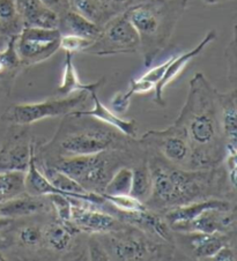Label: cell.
Returning <instances> with one entry per match:
<instances>
[{
  "label": "cell",
  "instance_id": "6da1fadb",
  "mask_svg": "<svg viewBox=\"0 0 237 261\" xmlns=\"http://www.w3.org/2000/svg\"><path fill=\"white\" fill-rule=\"evenodd\" d=\"M218 93L203 73H196L188 85L186 101L175 120L185 130L190 142V170L220 167L225 159Z\"/></svg>",
  "mask_w": 237,
  "mask_h": 261
},
{
  "label": "cell",
  "instance_id": "7a4b0ae2",
  "mask_svg": "<svg viewBox=\"0 0 237 261\" xmlns=\"http://www.w3.org/2000/svg\"><path fill=\"white\" fill-rule=\"evenodd\" d=\"M147 161L152 172L153 190L145 204L156 213L209 198H223L228 191H236L228 181L225 168L183 169L167 162L154 153Z\"/></svg>",
  "mask_w": 237,
  "mask_h": 261
},
{
  "label": "cell",
  "instance_id": "3957f363",
  "mask_svg": "<svg viewBox=\"0 0 237 261\" xmlns=\"http://www.w3.org/2000/svg\"><path fill=\"white\" fill-rule=\"evenodd\" d=\"M186 5L187 0H145L124 11L139 35L146 67L169 44Z\"/></svg>",
  "mask_w": 237,
  "mask_h": 261
},
{
  "label": "cell",
  "instance_id": "277c9868",
  "mask_svg": "<svg viewBox=\"0 0 237 261\" xmlns=\"http://www.w3.org/2000/svg\"><path fill=\"white\" fill-rule=\"evenodd\" d=\"M131 140L133 139L107 124H100L86 116L67 115L55 138L44 146V153L57 154V158H69L105 150H126Z\"/></svg>",
  "mask_w": 237,
  "mask_h": 261
},
{
  "label": "cell",
  "instance_id": "5b68a950",
  "mask_svg": "<svg viewBox=\"0 0 237 261\" xmlns=\"http://www.w3.org/2000/svg\"><path fill=\"white\" fill-rule=\"evenodd\" d=\"M96 236L110 260H162L174 256V245L149 236L139 228L122 221L111 231Z\"/></svg>",
  "mask_w": 237,
  "mask_h": 261
},
{
  "label": "cell",
  "instance_id": "8992f818",
  "mask_svg": "<svg viewBox=\"0 0 237 261\" xmlns=\"http://www.w3.org/2000/svg\"><path fill=\"white\" fill-rule=\"evenodd\" d=\"M131 156L124 149L101 151L98 154L55 158L46 162L72 177L88 192L101 194L118 168L124 167L126 158Z\"/></svg>",
  "mask_w": 237,
  "mask_h": 261
},
{
  "label": "cell",
  "instance_id": "52a82bcc",
  "mask_svg": "<svg viewBox=\"0 0 237 261\" xmlns=\"http://www.w3.org/2000/svg\"><path fill=\"white\" fill-rule=\"evenodd\" d=\"M89 93L79 91L74 96L45 99L44 102L16 104L7 109L3 119L13 125H32L38 120L51 117L67 116L72 111L85 107Z\"/></svg>",
  "mask_w": 237,
  "mask_h": 261
},
{
  "label": "cell",
  "instance_id": "ba28073f",
  "mask_svg": "<svg viewBox=\"0 0 237 261\" xmlns=\"http://www.w3.org/2000/svg\"><path fill=\"white\" fill-rule=\"evenodd\" d=\"M140 51V38L133 24L124 12L111 16L102 27L86 54L96 56H113L133 54Z\"/></svg>",
  "mask_w": 237,
  "mask_h": 261
},
{
  "label": "cell",
  "instance_id": "9c48e42d",
  "mask_svg": "<svg viewBox=\"0 0 237 261\" xmlns=\"http://www.w3.org/2000/svg\"><path fill=\"white\" fill-rule=\"evenodd\" d=\"M146 150H152L175 167L190 169L191 146L186 133L177 124L161 130H148L140 139Z\"/></svg>",
  "mask_w": 237,
  "mask_h": 261
},
{
  "label": "cell",
  "instance_id": "30bf717a",
  "mask_svg": "<svg viewBox=\"0 0 237 261\" xmlns=\"http://www.w3.org/2000/svg\"><path fill=\"white\" fill-rule=\"evenodd\" d=\"M59 29L22 27L15 38V50L25 66H32L52 57L60 49Z\"/></svg>",
  "mask_w": 237,
  "mask_h": 261
},
{
  "label": "cell",
  "instance_id": "8fae6325",
  "mask_svg": "<svg viewBox=\"0 0 237 261\" xmlns=\"http://www.w3.org/2000/svg\"><path fill=\"white\" fill-rule=\"evenodd\" d=\"M71 200V222L81 232L87 234H103L120 225L121 221L109 213L99 210L95 203L83 200Z\"/></svg>",
  "mask_w": 237,
  "mask_h": 261
},
{
  "label": "cell",
  "instance_id": "7c38bea8",
  "mask_svg": "<svg viewBox=\"0 0 237 261\" xmlns=\"http://www.w3.org/2000/svg\"><path fill=\"white\" fill-rule=\"evenodd\" d=\"M0 149V171L26 172L29 165L30 149L34 138L30 136L29 125H16Z\"/></svg>",
  "mask_w": 237,
  "mask_h": 261
},
{
  "label": "cell",
  "instance_id": "4fadbf2b",
  "mask_svg": "<svg viewBox=\"0 0 237 261\" xmlns=\"http://www.w3.org/2000/svg\"><path fill=\"white\" fill-rule=\"evenodd\" d=\"M236 228V212L235 207L230 210H219L212 208L201 213L195 220L175 228L173 231L187 232H204V233H235Z\"/></svg>",
  "mask_w": 237,
  "mask_h": 261
},
{
  "label": "cell",
  "instance_id": "5bb4252c",
  "mask_svg": "<svg viewBox=\"0 0 237 261\" xmlns=\"http://www.w3.org/2000/svg\"><path fill=\"white\" fill-rule=\"evenodd\" d=\"M116 211L118 212L117 215L120 221L132 224L149 234V236L175 246L174 231L171 230L170 225L167 223L164 217H161L159 213L149 210V208L138 212Z\"/></svg>",
  "mask_w": 237,
  "mask_h": 261
},
{
  "label": "cell",
  "instance_id": "9a60e30c",
  "mask_svg": "<svg viewBox=\"0 0 237 261\" xmlns=\"http://www.w3.org/2000/svg\"><path fill=\"white\" fill-rule=\"evenodd\" d=\"M52 212L48 195H30L25 192L0 202V219L15 221L22 217L48 215Z\"/></svg>",
  "mask_w": 237,
  "mask_h": 261
},
{
  "label": "cell",
  "instance_id": "2e32d148",
  "mask_svg": "<svg viewBox=\"0 0 237 261\" xmlns=\"http://www.w3.org/2000/svg\"><path fill=\"white\" fill-rule=\"evenodd\" d=\"M80 233V230L72 222L65 223L55 214L43 224V249L57 254L68 253L73 249L76 237Z\"/></svg>",
  "mask_w": 237,
  "mask_h": 261
},
{
  "label": "cell",
  "instance_id": "e0dca14e",
  "mask_svg": "<svg viewBox=\"0 0 237 261\" xmlns=\"http://www.w3.org/2000/svg\"><path fill=\"white\" fill-rule=\"evenodd\" d=\"M215 38H217V32L214 29L209 30V32L205 35V37L201 40L198 45L193 47L192 50L185 52L177 56V57L171 58V62L169 63L168 67H167L165 72L162 76V79L157 82L154 87L155 90V103L159 106H164V99H163V90L167 86L171 84L176 77L181 74V72L185 68L186 65L191 62L193 58L198 57V56L205 50V47L208 44H210Z\"/></svg>",
  "mask_w": 237,
  "mask_h": 261
},
{
  "label": "cell",
  "instance_id": "ac0fdd59",
  "mask_svg": "<svg viewBox=\"0 0 237 261\" xmlns=\"http://www.w3.org/2000/svg\"><path fill=\"white\" fill-rule=\"evenodd\" d=\"M237 93L232 88L227 93H218L219 109L226 154H237ZM225 154V155H226Z\"/></svg>",
  "mask_w": 237,
  "mask_h": 261
},
{
  "label": "cell",
  "instance_id": "d6986e66",
  "mask_svg": "<svg viewBox=\"0 0 237 261\" xmlns=\"http://www.w3.org/2000/svg\"><path fill=\"white\" fill-rule=\"evenodd\" d=\"M22 27L59 29L60 16L41 0H16Z\"/></svg>",
  "mask_w": 237,
  "mask_h": 261
},
{
  "label": "cell",
  "instance_id": "ffe728a7",
  "mask_svg": "<svg viewBox=\"0 0 237 261\" xmlns=\"http://www.w3.org/2000/svg\"><path fill=\"white\" fill-rule=\"evenodd\" d=\"M90 97L94 102V108L91 110H83V109H78V110L72 111L69 115L73 116H86V117H91V118H95V120L101 121V123L107 124L111 126L118 132L124 134L125 137L135 139L137 138L138 133V125L137 121L134 119H123L121 117H118L117 114H115L110 109H108L104 104L101 102L99 98L96 91H91Z\"/></svg>",
  "mask_w": 237,
  "mask_h": 261
},
{
  "label": "cell",
  "instance_id": "44dd1931",
  "mask_svg": "<svg viewBox=\"0 0 237 261\" xmlns=\"http://www.w3.org/2000/svg\"><path fill=\"white\" fill-rule=\"evenodd\" d=\"M235 206L231 201L221 198H209L200 201L191 202L184 206H179L173 210H169L164 213V220L170 225L171 230H174L179 225L185 224L187 222L195 220L201 213L212 210V208H219V210H230Z\"/></svg>",
  "mask_w": 237,
  "mask_h": 261
},
{
  "label": "cell",
  "instance_id": "7402d4cb",
  "mask_svg": "<svg viewBox=\"0 0 237 261\" xmlns=\"http://www.w3.org/2000/svg\"><path fill=\"white\" fill-rule=\"evenodd\" d=\"M192 256L197 260H208L225 245H234V233L187 232Z\"/></svg>",
  "mask_w": 237,
  "mask_h": 261
},
{
  "label": "cell",
  "instance_id": "603a6c76",
  "mask_svg": "<svg viewBox=\"0 0 237 261\" xmlns=\"http://www.w3.org/2000/svg\"><path fill=\"white\" fill-rule=\"evenodd\" d=\"M65 55L66 56H65L63 79H61L60 85L57 88V94L60 95L61 97L68 96L74 91H87V93L90 94L91 91H96L104 84V77H101L99 81H95L93 84H83L79 79L77 69L74 67L73 54L65 52Z\"/></svg>",
  "mask_w": 237,
  "mask_h": 261
},
{
  "label": "cell",
  "instance_id": "cb8c5ba5",
  "mask_svg": "<svg viewBox=\"0 0 237 261\" xmlns=\"http://www.w3.org/2000/svg\"><path fill=\"white\" fill-rule=\"evenodd\" d=\"M59 30L61 34H73L95 41L101 32V25L68 10L60 16Z\"/></svg>",
  "mask_w": 237,
  "mask_h": 261
},
{
  "label": "cell",
  "instance_id": "d4e9b609",
  "mask_svg": "<svg viewBox=\"0 0 237 261\" xmlns=\"http://www.w3.org/2000/svg\"><path fill=\"white\" fill-rule=\"evenodd\" d=\"M68 8L101 27L111 16L116 15L105 6L102 0H68Z\"/></svg>",
  "mask_w": 237,
  "mask_h": 261
},
{
  "label": "cell",
  "instance_id": "484cf974",
  "mask_svg": "<svg viewBox=\"0 0 237 261\" xmlns=\"http://www.w3.org/2000/svg\"><path fill=\"white\" fill-rule=\"evenodd\" d=\"M132 171V188H131L130 194L145 203L151 197L153 190L152 172L147 160L145 159L139 164L135 165Z\"/></svg>",
  "mask_w": 237,
  "mask_h": 261
},
{
  "label": "cell",
  "instance_id": "4316f807",
  "mask_svg": "<svg viewBox=\"0 0 237 261\" xmlns=\"http://www.w3.org/2000/svg\"><path fill=\"white\" fill-rule=\"evenodd\" d=\"M25 176L22 171H0V202L26 192Z\"/></svg>",
  "mask_w": 237,
  "mask_h": 261
},
{
  "label": "cell",
  "instance_id": "83f0119b",
  "mask_svg": "<svg viewBox=\"0 0 237 261\" xmlns=\"http://www.w3.org/2000/svg\"><path fill=\"white\" fill-rule=\"evenodd\" d=\"M22 29L16 0H0V30L14 36Z\"/></svg>",
  "mask_w": 237,
  "mask_h": 261
},
{
  "label": "cell",
  "instance_id": "f1b7e54d",
  "mask_svg": "<svg viewBox=\"0 0 237 261\" xmlns=\"http://www.w3.org/2000/svg\"><path fill=\"white\" fill-rule=\"evenodd\" d=\"M132 168L126 167V165L118 168L107 182L102 193L109 195L130 194L131 188H132Z\"/></svg>",
  "mask_w": 237,
  "mask_h": 261
},
{
  "label": "cell",
  "instance_id": "f546056e",
  "mask_svg": "<svg viewBox=\"0 0 237 261\" xmlns=\"http://www.w3.org/2000/svg\"><path fill=\"white\" fill-rule=\"evenodd\" d=\"M15 38L16 35L11 36L5 49L0 51V75L6 73L14 75V74L19 71V68L21 66H23L20 62L19 56L16 54Z\"/></svg>",
  "mask_w": 237,
  "mask_h": 261
},
{
  "label": "cell",
  "instance_id": "4dcf8cb0",
  "mask_svg": "<svg viewBox=\"0 0 237 261\" xmlns=\"http://www.w3.org/2000/svg\"><path fill=\"white\" fill-rule=\"evenodd\" d=\"M101 195L105 199V201L110 203L113 208L122 212H138L146 210V204L140 201L137 198L132 197L131 194H118V195H109L101 193Z\"/></svg>",
  "mask_w": 237,
  "mask_h": 261
},
{
  "label": "cell",
  "instance_id": "1f68e13d",
  "mask_svg": "<svg viewBox=\"0 0 237 261\" xmlns=\"http://www.w3.org/2000/svg\"><path fill=\"white\" fill-rule=\"evenodd\" d=\"M94 43V40L86 38L73 34H61L60 37V49L69 54L76 52H85L89 49L90 45Z\"/></svg>",
  "mask_w": 237,
  "mask_h": 261
},
{
  "label": "cell",
  "instance_id": "d6a6232c",
  "mask_svg": "<svg viewBox=\"0 0 237 261\" xmlns=\"http://www.w3.org/2000/svg\"><path fill=\"white\" fill-rule=\"evenodd\" d=\"M56 216L65 223H71V200L64 194H48Z\"/></svg>",
  "mask_w": 237,
  "mask_h": 261
},
{
  "label": "cell",
  "instance_id": "836d02e7",
  "mask_svg": "<svg viewBox=\"0 0 237 261\" xmlns=\"http://www.w3.org/2000/svg\"><path fill=\"white\" fill-rule=\"evenodd\" d=\"M226 58H227V65H228V79L234 86L236 84V25L232 30V37L229 44L227 46L226 50Z\"/></svg>",
  "mask_w": 237,
  "mask_h": 261
},
{
  "label": "cell",
  "instance_id": "e575fe53",
  "mask_svg": "<svg viewBox=\"0 0 237 261\" xmlns=\"http://www.w3.org/2000/svg\"><path fill=\"white\" fill-rule=\"evenodd\" d=\"M89 260H110L108 252L105 251L102 243L100 242L96 234H89L88 239Z\"/></svg>",
  "mask_w": 237,
  "mask_h": 261
},
{
  "label": "cell",
  "instance_id": "d590c367",
  "mask_svg": "<svg viewBox=\"0 0 237 261\" xmlns=\"http://www.w3.org/2000/svg\"><path fill=\"white\" fill-rule=\"evenodd\" d=\"M171 58H173V57H171ZM171 58H169L168 60H165L163 64H160L159 66H155V67L151 68L149 71H147L143 76H140V77H141L143 80L149 82V84L155 87V85L162 79V76H163L167 67H168L169 63L171 62Z\"/></svg>",
  "mask_w": 237,
  "mask_h": 261
},
{
  "label": "cell",
  "instance_id": "8d00e7d4",
  "mask_svg": "<svg viewBox=\"0 0 237 261\" xmlns=\"http://www.w3.org/2000/svg\"><path fill=\"white\" fill-rule=\"evenodd\" d=\"M109 10H110L113 14H118L126 11L127 8L135 5V4L140 3L139 0H102Z\"/></svg>",
  "mask_w": 237,
  "mask_h": 261
},
{
  "label": "cell",
  "instance_id": "74e56055",
  "mask_svg": "<svg viewBox=\"0 0 237 261\" xmlns=\"http://www.w3.org/2000/svg\"><path fill=\"white\" fill-rule=\"evenodd\" d=\"M237 255L234 245H225L208 260L213 261H236Z\"/></svg>",
  "mask_w": 237,
  "mask_h": 261
},
{
  "label": "cell",
  "instance_id": "f35d334b",
  "mask_svg": "<svg viewBox=\"0 0 237 261\" xmlns=\"http://www.w3.org/2000/svg\"><path fill=\"white\" fill-rule=\"evenodd\" d=\"M41 2L46 5L52 11H55L57 14L61 16L65 12L68 11V0H41Z\"/></svg>",
  "mask_w": 237,
  "mask_h": 261
},
{
  "label": "cell",
  "instance_id": "ab89813d",
  "mask_svg": "<svg viewBox=\"0 0 237 261\" xmlns=\"http://www.w3.org/2000/svg\"><path fill=\"white\" fill-rule=\"evenodd\" d=\"M223 0H204L205 4H207V5H215V4L218 3H221Z\"/></svg>",
  "mask_w": 237,
  "mask_h": 261
},
{
  "label": "cell",
  "instance_id": "60d3db41",
  "mask_svg": "<svg viewBox=\"0 0 237 261\" xmlns=\"http://www.w3.org/2000/svg\"><path fill=\"white\" fill-rule=\"evenodd\" d=\"M4 260H7V258H5V255H4L2 252H0V261H4Z\"/></svg>",
  "mask_w": 237,
  "mask_h": 261
}]
</instances>
